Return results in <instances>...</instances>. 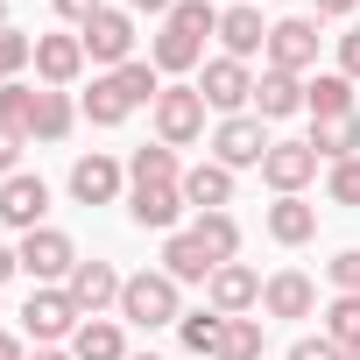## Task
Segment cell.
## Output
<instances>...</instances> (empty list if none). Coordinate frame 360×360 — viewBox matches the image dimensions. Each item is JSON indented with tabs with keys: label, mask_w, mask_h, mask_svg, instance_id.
I'll list each match as a JSON object with an SVG mask.
<instances>
[{
	"label": "cell",
	"mask_w": 360,
	"mask_h": 360,
	"mask_svg": "<svg viewBox=\"0 0 360 360\" xmlns=\"http://www.w3.org/2000/svg\"><path fill=\"white\" fill-rule=\"evenodd\" d=\"M205 36H219V8L212 0H176L162 15V36H155L148 64L155 71H198L205 64Z\"/></svg>",
	"instance_id": "cell-1"
},
{
	"label": "cell",
	"mask_w": 360,
	"mask_h": 360,
	"mask_svg": "<svg viewBox=\"0 0 360 360\" xmlns=\"http://www.w3.org/2000/svg\"><path fill=\"white\" fill-rule=\"evenodd\" d=\"M155 92H162L155 64H120V71H99V78H92V92H85V120H92V127H120L134 106H155Z\"/></svg>",
	"instance_id": "cell-2"
},
{
	"label": "cell",
	"mask_w": 360,
	"mask_h": 360,
	"mask_svg": "<svg viewBox=\"0 0 360 360\" xmlns=\"http://www.w3.org/2000/svg\"><path fill=\"white\" fill-rule=\"evenodd\" d=\"M176 290H184V283H169L162 269L127 276V283H120V325H141V332L176 325V318H184V297H176Z\"/></svg>",
	"instance_id": "cell-3"
},
{
	"label": "cell",
	"mask_w": 360,
	"mask_h": 360,
	"mask_svg": "<svg viewBox=\"0 0 360 360\" xmlns=\"http://www.w3.org/2000/svg\"><path fill=\"white\" fill-rule=\"evenodd\" d=\"M148 113H155V141L162 148H191L205 134V92L198 85H162Z\"/></svg>",
	"instance_id": "cell-4"
},
{
	"label": "cell",
	"mask_w": 360,
	"mask_h": 360,
	"mask_svg": "<svg viewBox=\"0 0 360 360\" xmlns=\"http://www.w3.org/2000/svg\"><path fill=\"white\" fill-rule=\"evenodd\" d=\"M22 276L36 283V290H50V283H71V269H78V248H71V233H57V226H36V233H22Z\"/></svg>",
	"instance_id": "cell-5"
},
{
	"label": "cell",
	"mask_w": 360,
	"mask_h": 360,
	"mask_svg": "<svg viewBox=\"0 0 360 360\" xmlns=\"http://www.w3.org/2000/svg\"><path fill=\"white\" fill-rule=\"evenodd\" d=\"M78 325H85V311L71 304V290H64V283L29 290V304H22V332H29L36 346H57V339H71Z\"/></svg>",
	"instance_id": "cell-6"
},
{
	"label": "cell",
	"mask_w": 360,
	"mask_h": 360,
	"mask_svg": "<svg viewBox=\"0 0 360 360\" xmlns=\"http://www.w3.org/2000/svg\"><path fill=\"white\" fill-rule=\"evenodd\" d=\"M269 148H276V141H269L262 113H226V120L212 127V162H226V169H262Z\"/></svg>",
	"instance_id": "cell-7"
},
{
	"label": "cell",
	"mask_w": 360,
	"mask_h": 360,
	"mask_svg": "<svg viewBox=\"0 0 360 360\" xmlns=\"http://www.w3.org/2000/svg\"><path fill=\"white\" fill-rule=\"evenodd\" d=\"M78 43H85V57H92V64L120 71V64H134V15H120V8H99V15L78 29Z\"/></svg>",
	"instance_id": "cell-8"
},
{
	"label": "cell",
	"mask_w": 360,
	"mask_h": 360,
	"mask_svg": "<svg viewBox=\"0 0 360 360\" xmlns=\"http://www.w3.org/2000/svg\"><path fill=\"white\" fill-rule=\"evenodd\" d=\"M311 176H318V148H311V141H276V148L262 155V184H269L276 198H297Z\"/></svg>",
	"instance_id": "cell-9"
},
{
	"label": "cell",
	"mask_w": 360,
	"mask_h": 360,
	"mask_svg": "<svg viewBox=\"0 0 360 360\" xmlns=\"http://www.w3.org/2000/svg\"><path fill=\"white\" fill-rule=\"evenodd\" d=\"M318 64V22L290 15V22H269V71H311Z\"/></svg>",
	"instance_id": "cell-10"
},
{
	"label": "cell",
	"mask_w": 360,
	"mask_h": 360,
	"mask_svg": "<svg viewBox=\"0 0 360 360\" xmlns=\"http://www.w3.org/2000/svg\"><path fill=\"white\" fill-rule=\"evenodd\" d=\"M120 283H127V276H120L113 262H78L64 290H71V304H78L85 318H106V311H120Z\"/></svg>",
	"instance_id": "cell-11"
},
{
	"label": "cell",
	"mask_w": 360,
	"mask_h": 360,
	"mask_svg": "<svg viewBox=\"0 0 360 360\" xmlns=\"http://www.w3.org/2000/svg\"><path fill=\"white\" fill-rule=\"evenodd\" d=\"M205 304H212L219 318H248V311L262 304V276H255L248 262H219L212 283H205Z\"/></svg>",
	"instance_id": "cell-12"
},
{
	"label": "cell",
	"mask_w": 360,
	"mask_h": 360,
	"mask_svg": "<svg viewBox=\"0 0 360 360\" xmlns=\"http://www.w3.org/2000/svg\"><path fill=\"white\" fill-rule=\"evenodd\" d=\"M127 219L141 233H176V219H184V184H134L127 191Z\"/></svg>",
	"instance_id": "cell-13"
},
{
	"label": "cell",
	"mask_w": 360,
	"mask_h": 360,
	"mask_svg": "<svg viewBox=\"0 0 360 360\" xmlns=\"http://www.w3.org/2000/svg\"><path fill=\"white\" fill-rule=\"evenodd\" d=\"M43 212H50V184H43V176H29V169H15L8 184H0V219H8L15 233H36Z\"/></svg>",
	"instance_id": "cell-14"
},
{
	"label": "cell",
	"mask_w": 360,
	"mask_h": 360,
	"mask_svg": "<svg viewBox=\"0 0 360 360\" xmlns=\"http://www.w3.org/2000/svg\"><path fill=\"white\" fill-rule=\"evenodd\" d=\"M198 92H205V106L240 113V106L255 99V78H248V64H240V57H212V64H205V78H198Z\"/></svg>",
	"instance_id": "cell-15"
},
{
	"label": "cell",
	"mask_w": 360,
	"mask_h": 360,
	"mask_svg": "<svg viewBox=\"0 0 360 360\" xmlns=\"http://www.w3.org/2000/svg\"><path fill=\"white\" fill-rule=\"evenodd\" d=\"M262 311H269V318H311V311H318V283H311L304 269H276V276L262 283Z\"/></svg>",
	"instance_id": "cell-16"
},
{
	"label": "cell",
	"mask_w": 360,
	"mask_h": 360,
	"mask_svg": "<svg viewBox=\"0 0 360 360\" xmlns=\"http://www.w3.org/2000/svg\"><path fill=\"white\" fill-rule=\"evenodd\" d=\"M120 184H127V169H120L113 155H78V162H71V198H78V205H113Z\"/></svg>",
	"instance_id": "cell-17"
},
{
	"label": "cell",
	"mask_w": 360,
	"mask_h": 360,
	"mask_svg": "<svg viewBox=\"0 0 360 360\" xmlns=\"http://www.w3.org/2000/svg\"><path fill=\"white\" fill-rule=\"evenodd\" d=\"M78 71H85V43H78V36H36V78H43L50 92L78 85Z\"/></svg>",
	"instance_id": "cell-18"
},
{
	"label": "cell",
	"mask_w": 360,
	"mask_h": 360,
	"mask_svg": "<svg viewBox=\"0 0 360 360\" xmlns=\"http://www.w3.org/2000/svg\"><path fill=\"white\" fill-rule=\"evenodd\" d=\"M184 205L226 212V205H233V169H226V162H191V169H184Z\"/></svg>",
	"instance_id": "cell-19"
},
{
	"label": "cell",
	"mask_w": 360,
	"mask_h": 360,
	"mask_svg": "<svg viewBox=\"0 0 360 360\" xmlns=\"http://www.w3.org/2000/svg\"><path fill=\"white\" fill-rule=\"evenodd\" d=\"M212 269H219V262L198 248V233H169V240H162V276H169V283H212Z\"/></svg>",
	"instance_id": "cell-20"
},
{
	"label": "cell",
	"mask_w": 360,
	"mask_h": 360,
	"mask_svg": "<svg viewBox=\"0 0 360 360\" xmlns=\"http://www.w3.org/2000/svg\"><path fill=\"white\" fill-rule=\"evenodd\" d=\"M219 43H226V57H255V50H269V22H262V8H226L219 15Z\"/></svg>",
	"instance_id": "cell-21"
},
{
	"label": "cell",
	"mask_w": 360,
	"mask_h": 360,
	"mask_svg": "<svg viewBox=\"0 0 360 360\" xmlns=\"http://www.w3.org/2000/svg\"><path fill=\"white\" fill-rule=\"evenodd\" d=\"M71 360H127L120 318H85V325L71 332Z\"/></svg>",
	"instance_id": "cell-22"
},
{
	"label": "cell",
	"mask_w": 360,
	"mask_h": 360,
	"mask_svg": "<svg viewBox=\"0 0 360 360\" xmlns=\"http://www.w3.org/2000/svg\"><path fill=\"white\" fill-rule=\"evenodd\" d=\"M255 113H262V120H290V113H304V85H297L290 71H262V78H255Z\"/></svg>",
	"instance_id": "cell-23"
},
{
	"label": "cell",
	"mask_w": 360,
	"mask_h": 360,
	"mask_svg": "<svg viewBox=\"0 0 360 360\" xmlns=\"http://www.w3.org/2000/svg\"><path fill=\"white\" fill-rule=\"evenodd\" d=\"M311 148H318V162H346V155H360V113H332V120H318V127H311Z\"/></svg>",
	"instance_id": "cell-24"
},
{
	"label": "cell",
	"mask_w": 360,
	"mask_h": 360,
	"mask_svg": "<svg viewBox=\"0 0 360 360\" xmlns=\"http://www.w3.org/2000/svg\"><path fill=\"white\" fill-rule=\"evenodd\" d=\"M318 233V212L304 205V198H276L269 205V240H283V248H304Z\"/></svg>",
	"instance_id": "cell-25"
},
{
	"label": "cell",
	"mask_w": 360,
	"mask_h": 360,
	"mask_svg": "<svg viewBox=\"0 0 360 360\" xmlns=\"http://www.w3.org/2000/svg\"><path fill=\"white\" fill-rule=\"evenodd\" d=\"M71 120H78V106H71V92H36V127H29V141H64L71 134Z\"/></svg>",
	"instance_id": "cell-26"
},
{
	"label": "cell",
	"mask_w": 360,
	"mask_h": 360,
	"mask_svg": "<svg viewBox=\"0 0 360 360\" xmlns=\"http://www.w3.org/2000/svg\"><path fill=\"white\" fill-rule=\"evenodd\" d=\"M176 339H184V353H219V339H226V318L205 304V311H184V318H176Z\"/></svg>",
	"instance_id": "cell-27"
},
{
	"label": "cell",
	"mask_w": 360,
	"mask_h": 360,
	"mask_svg": "<svg viewBox=\"0 0 360 360\" xmlns=\"http://www.w3.org/2000/svg\"><path fill=\"white\" fill-rule=\"evenodd\" d=\"M127 184H184V169H176V148H134L127 155Z\"/></svg>",
	"instance_id": "cell-28"
},
{
	"label": "cell",
	"mask_w": 360,
	"mask_h": 360,
	"mask_svg": "<svg viewBox=\"0 0 360 360\" xmlns=\"http://www.w3.org/2000/svg\"><path fill=\"white\" fill-rule=\"evenodd\" d=\"M304 106H311L318 120H332V113H353V78H339V71H318V78L304 85Z\"/></svg>",
	"instance_id": "cell-29"
},
{
	"label": "cell",
	"mask_w": 360,
	"mask_h": 360,
	"mask_svg": "<svg viewBox=\"0 0 360 360\" xmlns=\"http://www.w3.org/2000/svg\"><path fill=\"white\" fill-rule=\"evenodd\" d=\"M191 233H198V248H205L212 262H233V255H240V219H233V212H198Z\"/></svg>",
	"instance_id": "cell-30"
},
{
	"label": "cell",
	"mask_w": 360,
	"mask_h": 360,
	"mask_svg": "<svg viewBox=\"0 0 360 360\" xmlns=\"http://www.w3.org/2000/svg\"><path fill=\"white\" fill-rule=\"evenodd\" d=\"M212 360H262V318H226V339Z\"/></svg>",
	"instance_id": "cell-31"
},
{
	"label": "cell",
	"mask_w": 360,
	"mask_h": 360,
	"mask_svg": "<svg viewBox=\"0 0 360 360\" xmlns=\"http://www.w3.org/2000/svg\"><path fill=\"white\" fill-rule=\"evenodd\" d=\"M0 127H15V134H29L36 127V85H0Z\"/></svg>",
	"instance_id": "cell-32"
},
{
	"label": "cell",
	"mask_w": 360,
	"mask_h": 360,
	"mask_svg": "<svg viewBox=\"0 0 360 360\" xmlns=\"http://www.w3.org/2000/svg\"><path fill=\"white\" fill-rule=\"evenodd\" d=\"M325 339L332 346H360V297H332L325 304Z\"/></svg>",
	"instance_id": "cell-33"
},
{
	"label": "cell",
	"mask_w": 360,
	"mask_h": 360,
	"mask_svg": "<svg viewBox=\"0 0 360 360\" xmlns=\"http://www.w3.org/2000/svg\"><path fill=\"white\" fill-rule=\"evenodd\" d=\"M29 64H36V36H22V29H0V85H15Z\"/></svg>",
	"instance_id": "cell-34"
},
{
	"label": "cell",
	"mask_w": 360,
	"mask_h": 360,
	"mask_svg": "<svg viewBox=\"0 0 360 360\" xmlns=\"http://www.w3.org/2000/svg\"><path fill=\"white\" fill-rule=\"evenodd\" d=\"M325 198L332 205H360V155H346V162L325 169Z\"/></svg>",
	"instance_id": "cell-35"
},
{
	"label": "cell",
	"mask_w": 360,
	"mask_h": 360,
	"mask_svg": "<svg viewBox=\"0 0 360 360\" xmlns=\"http://www.w3.org/2000/svg\"><path fill=\"white\" fill-rule=\"evenodd\" d=\"M325 276H332L339 297H360V248H339V255L325 262Z\"/></svg>",
	"instance_id": "cell-36"
},
{
	"label": "cell",
	"mask_w": 360,
	"mask_h": 360,
	"mask_svg": "<svg viewBox=\"0 0 360 360\" xmlns=\"http://www.w3.org/2000/svg\"><path fill=\"white\" fill-rule=\"evenodd\" d=\"M283 360H346V346H332V339L318 332V339H297V346H290Z\"/></svg>",
	"instance_id": "cell-37"
},
{
	"label": "cell",
	"mask_w": 360,
	"mask_h": 360,
	"mask_svg": "<svg viewBox=\"0 0 360 360\" xmlns=\"http://www.w3.org/2000/svg\"><path fill=\"white\" fill-rule=\"evenodd\" d=\"M22 148H29V134H15V127H0V184H8V176H15Z\"/></svg>",
	"instance_id": "cell-38"
},
{
	"label": "cell",
	"mask_w": 360,
	"mask_h": 360,
	"mask_svg": "<svg viewBox=\"0 0 360 360\" xmlns=\"http://www.w3.org/2000/svg\"><path fill=\"white\" fill-rule=\"evenodd\" d=\"M50 8H57L64 22H78V29H85V22H92V15L106 8V0H50Z\"/></svg>",
	"instance_id": "cell-39"
},
{
	"label": "cell",
	"mask_w": 360,
	"mask_h": 360,
	"mask_svg": "<svg viewBox=\"0 0 360 360\" xmlns=\"http://www.w3.org/2000/svg\"><path fill=\"white\" fill-rule=\"evenodd\" d=\"M339 78H360V29L339 36Z\"/></svg>",
	"instance_id": "cell-40"
},
{
	"label": "cell",
	"mask_w": 360,
	"mask_h": 360,
	"mask_svg": "<svg viewBox=\"0 0 360 360\" xmlns=\"http://www.w3.org/2000/svg\"><path fill=\"white\" fill-rule=\"evenodd\" d=\"M176 0H127V15H169Z\"/></svg>",
	"instance_id": "cell-41"
},
{
	"label": "cell",
	"mask_w": 360,
	"mask_h": 360,
	"mask_svg": "<svg viewBox=\"0 0 360 360\" xmlns=\"http://www.w3.org/2000/svg\"><path fill=\"white\" fill-rule=\"evenodd\" d=\"M311 8H318V15H332V22H339V15H353V8H360V0H311Z\"/></svg>",
	"instance_id": "cell-42"
},
{
	"label": "cell",
	"mask_w": 360,
	"mask_h": 360,
	"mask_svg": "<svg viewBox=\"0 0 360 360\" xmlns=\"http://www.w3.org/2000/svg\"><path fill=\"white\" fill-rule=\"evenodd\" d=\"M15 269H22V255H15V248H0V283H8Z\"/></svg>",
	"instance_id": "cell-43"
},
{
	"label": "cell",
	"mask_w": 360,
	"mask_h": 360,
	"mask_svg": "<svg viewBox=\"0 0 360 360\" xmlns=\"http://www.w3.org/2000/svg\"><path fill=\"white\" fill-rule=\"evenodd\" d=\"M0 360H22V339L15 332H0Z\"/></svg>",
	"instance_id": "cell-44"
},
{
	"label": "cell",
	"mask_w": 360,
	"mask_h": 360,
	"mask_svg": "<svg viewBox=\"0 0 360 360\" xmlns=\"http://www.w3.org/2000/svg\"><path fill=\"white\" fill-rule=\"evenodd\" d=\"M36 360H71V353L64 346H36Z\"/></svg>",
	"instance_id": "cell-45"
},
{
	"label": "cell",
	"mask_w": 360,
	"mask_h": 360,
	"mask_svg": "<svg viewBox=\"0 0 360 360\" xmlns=\"http://www.w3.org/2000/svg\"><path fill=\"white\" fill-rule=\"evenodd\" d=\"M127 360H162V353H127Z\"/></svg>",
	"instance_id": "cell-46"
},
{
	"label": "cell",
	"mask_w": 360,
	"mask_h": 360,
	"mask_svg": "<svg viewBox=\"0 0 360 360\" xmlns=\"http://www.w3.org/2000/svg\"><path fill=\"white\" fill-rule=\"evenodd\" d=\"M0 29H8V0H0Z\"/></svg>",
	"instance_id": "cell-47"
},
{
	"label": "cell",
	"mask_w": 360,
	"mask_h": 360,
	"mask_svg": "<svg viewBox=\"0 0 360 360\" xmlns=\"http://www.w3.org/2000/svg\"><path fill=\"white\" fill-rule=\"evenodd\" d=\"M346 360H360V346H346Z\"/></svg>",
	"instance_id": "cell-48"
}]
</instances>
